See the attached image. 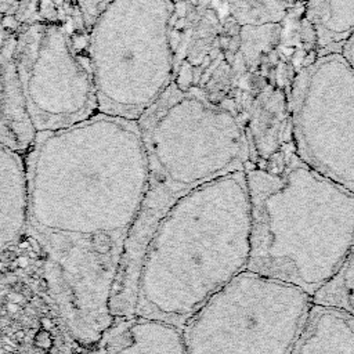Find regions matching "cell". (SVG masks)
Instances as JSON below:
<instances>
[{"mask_svg": "<svg viewBox=\"0 0 354 354\" xmlns=\"http://www.w3.org/2000/svg\"><path fill=\"white\" fill-rule=\"evenodd\" d=\"M25 160L36 237L126 239L148 186L137 122L96 114L40 132Z\"/></svg>", "mask_w": 354, "mask_h": 354, "instance_id": "obj_1", "label": "cell"}, {"mask_svg": "<svg viewBox=\"0 0 354 354\" xmlns=\"http://www.w3.org/2000/svg\"><path fill=\"white\" fill-rule=\"evenodd\" d=\"M137 123L148 186L122 248L110 302L114 320L134 315L144 254L166 212L194 190L243 171L250 159L245 126L234 111L183 93L173 83Z\"/></svg>", "mask_w": 354, "mask_h": 354, "instance_id": "obj_2", "label": "cell"}, {"mask_svg": "<svg viewBox=\"0 0 354 354\" xmlns=\"http://www.w3.org/2000/svg\"><path fill=\"white\" fill-rule=\"evenodd\" d=\"M250 232L245 170L184 195L162 217L147 246L134 315L183 328L248 269Z\"/></svg>", "mask_w": 354, "mask_h": 354, "instance_id": "obj_3", "label": "cell"}, {"mask_svg": "<svg viewBox=\"0 0 354 354\" xmlns=\"http://www.w3.org/2000/svg\"><path fill=\"white\" fill-rule=\"evenodd\" d=\"M250 199L248 271L313 299L354 243V194L300 159L295 147L245 169Z\"/></svg>", "mask_w": 354, "mask_h": 354, "instance_id": "obj_4", "label": "cell"}, {"mask_svg": "<svg viewBox=\"0 0 354 354\" xmlns=\"http://www.w3.org/2000/svg\"><path fill=\"white\" fill-rule=\"evenodd\" d=\"M14 58L36 133L99 114L80 0H28L14 29Z\"/></svg>", "mask_w": 354, "mask_h": 354, "instance_id": "obj_5", "label": "cell"}, {"mask_svg": "<svg viewBox=\"0 0 354 354\" xmlns=\"http://www.w3.org/2000/svg\"><path fill=\"white\" fill-rule=\"evenodd\" d=\"M176 7L111 0L88 27L99 114L137 122L173 83Z\"/></svg>", "mask_w": 354, "mask_h": 354, "instance_id": "obj_6", "label": "cell"}, {"mask_svg": "<svg viewBox=\"0 0 354 354\" xmlns=\"http://www.w3.org/2000/svg\"><path fill=\"white\" fill-rule=\"evenodd\" d=\"M311 298L245 270L183 325L186 354H291Z\"/></svg>", "mask_w": 354, "mask_h": 354, "instance_id": "obj_7", "label": "cell"}, {"mask_svg": "<svg viewBox=\"0 0 354 354\" xmlns=\"http://www.w3.org/2000/svg\"><path fill=\"white\" fill-rule=\"evenodd\" d=\"M291 108L299 158L354 194V68L340 51L322 53L299 72Z\"/></svg>", "mask_w": 354, "mask_h": 354, "instance_id": "obj_8", "label": "cell"}, {"mask_svg": "<svg viewBox=\"0 0 354 354\" xmlns=\"http://www.w3.org/2000/svg\"><path fill=\"white\" fill-rule=\"evenodd\" d=\"M173 84L237 114L242 80L241 25L224 0H191L176 7Z\"/></svg>", "mask_w": 354, "mask_h": 354, "instance_id": "obj_9", "label": "cell"}, {"mask_svg": "<svg viewBox=\"0 0 354 354\" xmlns=\"http://www.w3.org/2000/svg\"><path fill=\"white\" fill-rule=\"evenodd\" d=\"M55 260L61 293L82 332L101 333L110 324L111 295L125 241L116 238L38 237Z\"/></svg>", "mask_w": 354, "mask_h": 354, "instance_id": "obj_10", "label": "cell"}, {"mask_svg": "<svg viewBox=\"0 0 354 354\" xmlns=\"http://www.w3.org/2000/svg\"><path fill=\"white\" fill-rule=\"evenodd\" d=\"M36 134L17 71L14 31L0 25V144L25 154Z\"/></svg>", "mask_w": 354, "mask_h": 354, "instance_id": "obj_11", "label": "cell"}, {"mask_svg": "<svg viewBox=\"0 0 354 354\" xmlns=\"http://www.w3.org/2000/svg\"><path fill=\"white\" fill-rule=\"evenodd\" d=\"M29 230L27 160L24 154L0 144V253Z\"/></svg>", "mask_w": 354, "mask_h": 354, "instance_id": "obj_12", "label": "cell"}, {"mask_svg": "<svg viewBox=\"0 0 354 354\" xmlns=\"http://www.w3.org/2000/svg\"><path fill=\"white\" fill-rule=\"evenodd\" d=\"M291 354H354V315L311 303Z\"/></svg>", "mask_w": 354, "mask_h": 354, "instance_id": "obj_13", "label": "cell"}, {"mask_svg": "<svg viewBox=\"0 0 354 354\" xmlns=\"http://www.w3.org/2000/svg\"><path fill=\"white\" fill-rule=\"evenodd\" d=\"M126 320L111 342L110 354H186L182 328L138 315Z\"/></svg>", "mask_w": 354, "mask_h": 354, "instance_id": "obj_14", "label": "cell"}, {"mask_svg": "<svg viewBox=\"0 0 354 354\" xmlns=\"http://www.w3.org/2000/svg\"><path fill=\"white\" fill-rule=\"evenodd\" d=\"M306 17L320 54L339 50L354 33V0H307Z\"/></svg>", "mask_w": 354, "mask_h": 354, "instance_id": "obj_15", "label": "cell"}, {"mask_svg": "<svg viewBox=\"0 0 354 354\" xmlns=\"http://www.w3.org/2000/svg\"><path fill=\"white\" fill-rule=\"evenodd\" d=\"M232 18L241 27L280 24L300 0H224ZM306 2V0H303Z\"/></svg>", "mask_w": 354, "mask_h": 354, "instance_id": "obj_16", "label": "cell"}, {"mask_svg": "<svg viewBox=\"0 0 354 354\" xmlns=\"http://www.w3.org/2000/svg\"><path fill=\"white\" fill-rule=\"evenodd\" d=\"M311 303L337 307L354 315V243L340 270L311 299Z\"/></svg>", "mask_w": 354, "mask_h": 354, "instance_id": "obj_17", "label": "cell"}, {"mask_svg": "<svg viewBox=\"0 0 354 354\" xmlns=\"http://www.w3.org/2000/svg\"><path fill=\"white\" fill-rule=\"evenodd\" d=\"M28 0H0V25L16 29L17 20Z\"/></svg>", "mask_w": 354, "mask_h": 354, "instance_id": "obj_18", "label": "cell"}, {"mask_svg": "<svg viewBox=\"0 0 354 354\" xmlns=\"http://www.w3.org/2000/svg\"><path fill=\"white\" fill-rule=\"evenodd\" d=\"M110 2L111 0H80L83 11H84V16H86V20H87L88 27H90V24L93 22L94 17L97 16L100 13V10H101L107 3H110Z\"/></svg>", "mask_w": 354, "mask_h": 354, "instance_id": "obj_19", "label": "cell"}, {"mask_svg": "<svg viewBox=\"0 0 354 354\" xmlns=\"http://www.w3.org/2000/svg\"><path fill=\"white\" fill-rule=\"evenodd\" d=\"M337 51H340L343 57L348 61V64L354 68V33L340 46Z\"/></svg>", "mask_w": 354, "mask_h": 354, "instance_id": "obj_20", "label": "cell"}, {"mask_svg": "<svg viewBox=\"0 0 354 354\" xmlns=\"http://www.w3.org/2000/svg\"><path fill=\"white\" fill-rule=\"evenodd\" d=\"M167 2H170L171 5L174 6V7H182V6L190 3L191 0H167Z\"/></svg>", "mask_w": 354, "mask_h": 354, "instance_id": "obj_21", "label": "cell"}, {"mask_svg": "<svg viewBox=\"0 0 354 354\" xmlns=\"http://www.w3.org/2000/svg\"><path fill=\"white\" fill-rule=\"evenodd\" d=\"M306 2H307V0H306Z\"/></svg>", "mask_w": 354, "mask_h": 354, "instance_id": "obj_22", "label": "cell"}]
</instances>
